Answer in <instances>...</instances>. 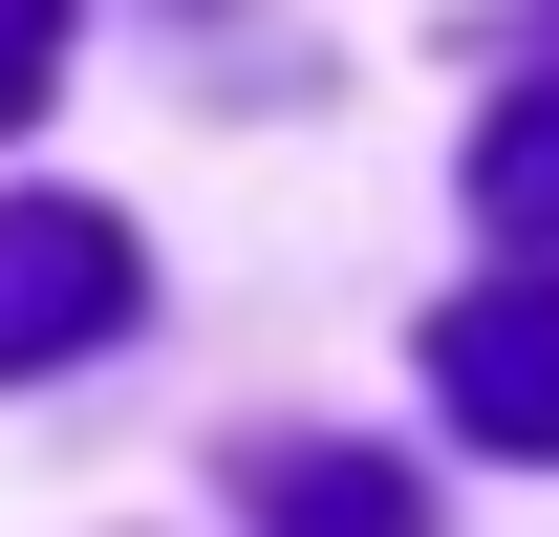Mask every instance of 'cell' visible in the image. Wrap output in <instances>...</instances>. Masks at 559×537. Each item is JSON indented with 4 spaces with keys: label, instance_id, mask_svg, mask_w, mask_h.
<instances>
[{
    "label": "cell",
    "instance_id": "obj_1",
    "mask_svg": "<svg viewBox=\"0 0 559 537\" xmlns=\"http://www.w3.org/2000/svg\"><path fill=\"white\" fill-rule=\"evenodd\" d=\"M130 301H151L130 215H86V194H0V366H86Z\"/></svg>",
    "mask_w": 559,
    "mask_h": 537
},
{
    "label": "cell",
    "instance_id": "obj_2",
    "mask_svg": "<svg viewBox=\"0 0 559 537\" xmlns=\"http://www.w3.org/2000/svg\"><path fill=\"white\" fill-rule=\"evenodd\" d=\"M430 387L474 408V452H538L559 473V279H474L430 323Z\"/></svg>",
    "mask_w": 559,
    "mask_h": 537
},
{
    "label": "cell",
    "instance_id": "obj_3",
    "mask_svg": "<svg viewBox=\"0 0 559 537\" xmlns=\"http://www.w3.org/2000/svg\"><path fill=\"white\" fill-rule=\"evenodd\" d=\"M237 516L259 537H430V494L388 452H323V430H280V452H237Z\"/></svg>",
    "mask_w": 559,
    "mask_h": 537
},
{
    "label": "cell",
    "instance_id": "obj_4",
    "mask_svg": "<svg viewBox=\"0 0 559 537\" xmlns=\"http://www.w3.org/2000/svg\"><path fill=\"white\" fill-rule=\"evenodd\" d=\"M474 215H495V237H559V65L474 130Z\"/></svg>",
    "mask_w": 559,
    "mask_h": 537
},
{
    "label": "cell",
    "instance_id": "obj_5",
    "mask_svg": "<svg viewBox=\"0 0 559 537\" xmlns=\"http://www.w3.org/2000/svg\"><path fill=\"white\" fill-rule=\"evenodd\" d=\"M44 86H66V0H0V130H22Z\"/></svg>",
    "mask_w": 559,
    "mask_h": 537
}]
</instances>
